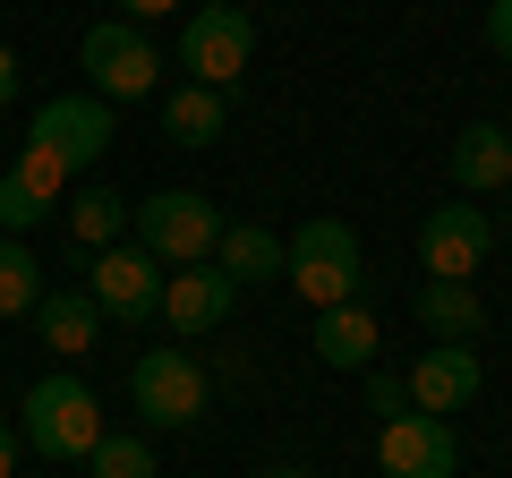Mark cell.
<instances>
[{
    "label": "cell",
    "instance_id": "cell-27",
    "mask_svg": "<svg viewBox=\"0 0 512 478\" xmlns=\"http://www.w3.org/2000/svg\"><path fill=\"white\" fill-rule=\"evenodd\" d=\"M0 478H18V427L0 419Z\"/></svg>",
    "mask_w": 512,
    "mask_h": 478
},
{
    "label": "cell",
    "instance_id": "cell-14",
    "mask_svg": "<svg viewBox=\"0 0 512 478\" xmlns=\"http://www.w3.org/2000/svg\"><path fill=\"white\" fill-rule=\"evenodd\" d=\"M35 333H43V350H52V359H86V350L103 342V308L86 299V282H69V291H43Z\"/></svg>",
    "mask_w": 512,
    "mask_h": 478
},
{
    "label": "cell",
    "instance_id": "cell-2",
    "mask_svg": "<svg viewBox=\"0 0 512 478\" xmlns=\"http://www.w3.org/2000/svg\"><path fill=\"white\" fill-rule=\"evenodd\" d=\"M282 282H291V291L308 299L316 316H325V308H350V299H359V282H367V265H359V231H350V222H333V214L299 222Z\"/></svg>",
    "mask_w": 512,
    "mask_h": 478
},
{
    "label": "cell",
    "instance_id": "cell-1",
    "mask_svg": "<svg viewBox=\"0 0 512 478\" xmlns=\"http://www.w3.org/2000/svg\"><path fill=\"white\" fill-rule=\"evenodd\" d=\"M18 436L35 444V461H86L111 427H103L94 385H77V376H43V385H26V402H18Z\"/></svg>",
    "mask_w": 512,
    "mask_h": 478
},
{
    "label": "cell",
    "instance_id": "cell-11",
    "mask_svg": "<svg viewBox=\"0 0 512 478\" xmlns=\"http://www.w3.org/2000/svg\"><path fill=\"white\" fill-rule=\"evenodd\" d=\"M231 308H239V282L222 274V265H180V274L163 282V325L180 333V342H205L214 325H231Z\"/></svg>",
    "mask_w": 512,
    "mask_h": 478
},
{
    "label": "cell",
    "instance_id": "cell-9",
    "mask_svg": "<svg viewBox=\"0 0 512 478\" xmlns=\"http://www.w3.org/2000/svg\"><path fill=\"white\" fill-rule=\"evenodd\" d=\"M376 470L384 478H453L461 470V436L427 410H402V419H376Z\"/></svg>",
    "mask_w": 512,
    "mask_h": 478
},
{
    "label": "cell",
    "instance_id": "cell-29",
    "mask_svg": "<svg viewBox=\"0 0 512 478\" xmlns=\"http://www.w3.org/2000/svg\"><path fill=\"white\" fill-rule=\"evenodd\" d=\"M197 9H239V0H197Z\"/></svg>",
    "mask_w": 512,
    "mask_h": 478
},
{
    "label": "cell",
    "instance_id": "cell-25",
    "mask_svg": "<svg viewBox=\"0 0 512 478\" xmlns=\"http://www.w3.org/2000/svg\"><path fill=\"white\" fill-rule=\"evenodd\" d=\"M128 26H146V18H171V9H188V0H111Z\"/></svg>",
    "mask_w": 512,
    "mask_h": 478
},
{
    "label": "cell",
    "instance_id": "cell-22",
    "mask_svg": "<svg viewBox=\"0 0 512 478\" xmlns=\"http://www.w3.org/2000/svg\"><path fill=\"white\" fill-rule=\"evenodd\" d=\"M86 470H94V478H154V444H146V436H103V444L86 453Z\"/></svg>",
    "mask_w": 512,
    "mask_h": 478
},
{
    "label": "cell",
    "instance_id": "cell-17",
    "mask_svg": "<svg viewBox=\"0 0 512 478\" xmlns=\"http://www.w3.org/2000/svg\"><path fill=\"white\" fill-rule=\"evenodd\" d=\"M376 350H384V333H376V316H367L359 299L316 316V359H325V368H376Z\"/></svg>",
    "mask_w": 512,
    "mask_h": 478
},
{
    "label": "cell",
    "instance_id": "cell-24",
    "mask_svg": "<svg viewBox=\"0 0 512 478\" xmlns=\"http://www.w3.org/2000/svg\"><path fill=\"white\" fill-rule=\"evenodd\" d=\"M487 43L495 60H512V0H487Z\"/></svg>",
    "mask_w": 512,
    "mask_h": 478
},
{
    "label": "cell",
    "instance_id": "cell-23",
    "mask_svg": "<svg viewBox=\"0 0 512 478\" xmlns=\"http://www.w3.org/2000/svg\"><path fill=\"white\" fill-rule=\"evenodd\" d=\"M367 410H376V419H402V410H410V385H402V376H367Z\"/></svg>",
    "mask_w": 512,
    "mask_h": 478
},
{
    "label": "cell",
    "instance_id": "cell-10",
    "mask_svg": "<svg viewBox=\"0 0 512 478\" xmlns=\"http://www.w3.org/2000/svg\"><path fill=\"white\" fill-rule=\"evenodd\" d=\"M487 257H495V222L478 205H436L427 214V231H419L427 282H470V274H487Z\"/></svg>",
    "mask_w": 512,
    "mask_h": 478
},
{
    "label": "cell",
    "instance_id": "cell-21",
    "mask_svg": "<svg viewBox=\"0 0 512 478\" xmlns=\"http://www.w3.org/2000/svg\"><path fill=\"white\" fill-rule=\"evenodd\" d=\"M120 231H128V197H120V188H86V197H69V239L86 248V257L111 248Z\"/></svg>",
    "mask_w": 512,
    "mask_h": 478
},
{
    "label": "cell",
    "instance_id": "cell-12",
    "mask_svg": "<svg viewBox=\"0 0 512 478\" xmlns=\"http://www.w3.org/2000/svg\"><path fill=\"white\" fill-rule=\"evenodd\" d=\"M402 385H410V410L444 419V410H470V402H478L487 368H478V350H470V342H427V350H419V368H410Z\"/></svg>",
    "mask_w": 512,
    "mask_h": 478
},
{
    "label": "cell",
    "instance_id": "cell-18",
    "mask_svg": "<svg viewBox=\"0 0 512 478\" xmlns=\"http://www.w3.org/2000/svg\"><path fill=\"white\" fill-rule=\"evenodd\" d=\"M419 325L436 342H478L487 333V308H478L470 282H419Z\"/></svg>",
    "mask_w": 512,
    "mask_h": 478
},
{
    "label": "cell",
    "instance_id": "cell-5",
    "mask_svg": "<svg viewBox=\"0 0 512 478\" xmlns=\"http://www.w3.org/2000/svg\"><path fill=\"white\" fill-rule=\"evenodd\" d=\"M77 69H86V94H103V103H137V94H154V43L137 35L128 18H94L86 43H77Z\"/></svg>",
    "mask_w": 512,
    "mask_h": 478
},
{
    "label": "cell",
    "instance_id": "cell-13",
    "mask_svg": "<svg viewBox=\"0 0 512 478\" xmlns=\"http://www.w3.org/2000/svg\"><path fill=\"white\" fill-rule=\"evenodd\" d=\"M60 197H69V171H60L52 154H43V146H26L18 163L0 171V239H18V231H35V222L52 214Z\"/></svg>",
    "mask_w": 512,
    "mask_h": 478
},
{
    "label": "cell",
    "instance_id": "cell-19",
    "mask_svg": "<svg viewBox=\"0 0 512 478\" xmlns=\"http://www.w3.org/2000/svg\"><path fill=\"white\" fill-rule=\"evenodd\" d=\"M222 120H231V94H214V86H180L163 103V137L171 146H214Z\"/></svg>",
    "mask_w": 512,
    "mask_h": 478
},
{
    "label": "cell",
    "instance_id": "cell-30",
    "mask_svg": "<svg viewBox=\"0 0 512 478\" xmlns=\"http://www.w3.org/2000/svg\"><path fill=\"white\" fill-rule=\"evenodd\" d=\"M504 137H512V120H504Z\"/></svg>",
    "mask_w": 512,
    "mask_h": 478
},
{
    "label": "cell",
    "instance_id": "cell-3",
    "mask_svg": "<svg viewBox=\"0 0 512 478\" xmlns=\"http://www.w3.org/2000/svg\"><path fill=\"white\" fill-rule=\"evenodd\" d=\"M128 231H137V248L163 257V265H214L222 205L197 197V188H154L146 205H128Z\"/></svg>",
    "mask_w": 512,
    "mask_h": 478
},
{
    "label": "cell",
    "instance_id": "cell-4",
    "mask_svg": "<svg viewBox=\"0 0 512 478\" xmlns=\"http://www.w3.org/2000/svg\"><path fill=\"white\" fill-rule=\"evenodd\" d=\"M128 402H137V419L154 427V436H171V427H197L205 402H214V385H205V368L188 359V350L154 342L137 368H128Z\"/></svg>",
    "mask_w": 512,
    "mask_h": 478
},
{
    "label": "cell",
    "instance_id": "cell-6",
    "mask_svg": "<svg viewBox=\"0 0 512 478\" xmlns=\"http://www.w3.org/2000/svg\"><path fill=\"white\" fill-rule=\"evenodd\" d=\"M248 60H256L248 9H188V26H180V69H188V86L231 94L239 77H248Z\"/></svg>",
    "mask_w": 512,
    "mask_h": 478
},
{
    "label": "cell",
    "instance_id": "cell-20",
    "mask_svg": "<svg viewBox=\"0 0 512 478\" xmlns=\"http://www.w3.org/2000/svg\"><path fill=\"white\" fill-rule=\"evenodd\" d=\"M43 265L26 257V239H0V325H18V316H35L43 308Z\"/></svg>",
    "mask_w": 512,
    "mask_h": 478
},
{
    "label": "cell",
    "instance_id": "cell-7",
    "mask_svg": "<svg viewBox=\"0 0 512 478\" xmlns=\"http://www.w3.org/2000/svg\"><path fill=\"white\" fill-rule=\"evenodd\" d=\"M26 146H43V154L77 180L86 163H103V154H111V103H103V94H52V103L35 111Z\"/></svg>",
    "mask_w": 512,
    "mask_h": 478
},
{
    "label": "cell",
    "instance_id": "cell-15",
    "mask_svg": "<svg viewBox=\"0 0 512 478\" xmlns=\"http://www.w3.org/2000/svg\"><path fill=\"white\" fill-rule=\"evenodd\" d=\"M214 265L248 291V282H282V265H291V248H282L265 222H222V239H214Z\"/></svg>",
    "mask_w": 512,
    "mask_h": 478
},
{
    "label": "cell",
    "instance_id": "cell-28",
    "mask_svg": "<svg viewBox=\"0 0 512 478\" xmlns=\"http://www.w3.org/2000/svg\"><path fill=\"white\" fill-rule=\"evenodd\" d=\"M265 478H316V470H299V461H274V470H265Z\"/></svg>",
    "mask_w": 512,
    "mask_h": 478
},
{
    "label": "cell",
    "instance_id": "cell-8",
    "mask_svg": "<svg viewBox=\"0 0 512 478\" xmlns=\"http://www.w3.org/2000/svg\"><path fill=\"white\" fill-rule=\"evenodd\" d=\"M86 299L103 308V325H154V308H163V274H154L146 248H94L86 265Z\"/></svg>",
    "mask_w": 512,
    "mask_h": 478
},
{
    "label": "cell",
    "instance_id": "cell-26",
    "mask_svg": "<svg viewBox=\"0 0 512 478\" xmlns=\"http://www.w3.org/2000/svg\"><path fill=\"white\" fill-rule=\"evenodd\" d=\"M18 77H26V69H18V52H9V43H0V111L18 103Z\"/></svg>",
    "mask_w": 512,
    "mask_h": 478
},
{
    "label": "cell",
    "instance_id": "cell-16",
    "mask_svg": "<svg viewBox=\"0 0 512 478\" xmlns=\"http://www.w3.org/2000/svg\"><path fill=\"white\" fill-rule=\"evenodd\" d=\"M453 180L470 188V197H495V188H512V137L495 129V120H470V129L453 137Z\"/></svg>",
    "mask_w": 512,
    "mask_h": 478
}]
</instances>
